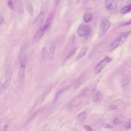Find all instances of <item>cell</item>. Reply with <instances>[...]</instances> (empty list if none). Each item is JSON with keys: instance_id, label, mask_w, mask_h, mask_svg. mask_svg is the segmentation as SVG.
<instances>
[{"instance_id": "ba28073f", "label": "cell", "mask_w": 131, "mask_h": 131, "mask_svg": "<svg viewBox=\"0 0 131 131\" xmlns=\"http://www.w3.org/2000/svg\"><path fill=\"white\" fill-rule=\"evenodd\" d=\"M103 96L100 91L96 92L94 96L93 101L95 103H99L103 100Z\"/></svg>"}, {"instance_id": "f1b7e54d", "label": "cell", "mask_w": 131, "mask_h": 131, "mask_svg": "<svg viewBox=\"0 0 131 131\" xmlns=\"http://www.w3.org/2000/svg\"><path fill=\"white\" fill-rule=\"evenodd\" d=\"M109 107L111 109L115 110L117 109V107L115 105H112L109 106Z\"/></svg>"}, {"instance_id": "ffe728a7", "label": "cell", "mask_w": 131, "mask_h": 131, "mask_svg": "<svg viewBox=\"0 0 131 131\" xmlns=\"http://www.w3.org/2000/svg\"><path fill=\"white\" fill-rule=\"evenodd\" d=\"M48 53V49L46 46L43 47L42 49V55L43 57L45 58L46 57Z\"/></svg>"}, {"instance_id": "9a60e30c", "label": "cell", "mask_w": 131, "mask_h": 131, "mask_svg": "<svg viewBox=\"0 0 131 131\" xmlns=\"http://www.w3.org/2000/svg\"><path fill=\"white\" fill-rule=\"evenodd\" d=\"M87 50V47H84L83 48L80 53L77 57L76 59L77 60H79L82 58L86 54Z\"/></svg>"}, {"instance_id": "e0dca14e", "label": "cell", "mask_w": 131, "mask_h": 131, "mask_svg": "<svg viewBox=\"0 0 131 131\" xmlns=\"http://www.w3.org/2000/svg\"><path fill=\"white\" fill-rule=\"evenodd\" d=\"M45 14L44 11H42L38 15L36 19V22H40L42 21L44 19Z\"/></svg>"}, {"instance_id": "484cf974", "label": "cell", "mask_w": 131, "mask_h": 131, "mask_svg": "<svg viewBox=\"0 0 131 131\" xmlns=\"http://www.w3.org/2000/svg\"><path fill=\"white\" fill-rule=\"evenodd\" d=\"M83 127L86 131H94L92 128L87 125H84Z\"/></svg>"}, {"instance_id": "4316f807", "label": "cell", "mask_w": 131, "mask_h": 131, "mask_svg": "<svg viewBox=\"0 0 131 131\" xmlns=\"http://www.w3.org/2000/svg\"><path fill=\"white\" fill-rule=\"evenodd\" d=\"M4 23V20L2 15L0 16V24L1 25H3Z\"/></svg>"}, {"instance_id": "603a6c76", "label": "cell", "mask_w": 131, "mask_h": 131, "mask_svg": "<svg viewBox=\"0 0 131 131\" xmlns=\"http://www.w3.org/2000/svg\"><path fill=\"white\" fill-rule=\"evenodd\" d=\"M63 92L64 90H61L59 91V92L56 93L54 99L55 102L58 99L60 94Z\"/></svg>"}, {"instance_id": "d6986e66", "label": "cell", "mask_w": 131, "mask_h": 131, "mask_svg": "<svg viewBox=\"0 0 131 131\" xmlns=\"http://www.w3.org/2000/svg\"><path fill=\"white\" fill-rule=\"evenodd\" d=\"M101 126L104 128L112 129L113 128V127L110 124L107 123H103L101 124Z\"/></svg>"}, {"instance_id": "d4e9b609", "label": "cell", "mask_w": 131, "mask_h": 131, "mask_svg": "<svg viewBox=\"0 0 131 131\" xmlns=\"http://www.w3.org/2000/svg\"><path fill=\"white\" fill-rule=\"evenodd\" d=\"M8 4L9 6L11 9H14V5L12 1L11 0L8 1Z\"/></svg>"}, {"instance_id": "4fadbf2b", "label": "cell", "mask_w": 131, "mask_h": 131, "mask_svg": "<svg viewBox=\"0 0 131 131\" xmlns=\"http://www.w3.org/2000/svg\"><path fill=\"white\" fill-rule=\"evenodd\" d=\"M26 7L28 12L31 15H33L34 10L32 3L30 2H28L26 4Z\"/></svg>"}, {"instance_id": "7a4b0ae2", "label": "cell", "mask_w": 131, "mask_h": 131, "mask_svg": "<svg viewBox=\"0 0 131 131\" xmlns=\"http://www.w3.org/2000/svg\"><path fill=\"white\" fill-rule=\"evenodd\" d=\"M111 22L108 19H105L101 22L99 32V37H100L104 35L109 29Z\"/></svg>"}, {"instance_id": "6da1fadb", "label": "cell", "mask_w": 131, "mask_h": 131, "mask_svg": "<svg viewBox=\"0 0 131 131\" xmlns=\"http://www.w3.org/2000/svg\"><path fill=\"white\" fill-rule=\"evenodd\" d=\"M131 33V31H130L122 33L119 35L111 45V51H113L122 45L126 41Z\"/></svg>"}, {"instance_id": "44dd1931", "label": "cell", "mask_w": 131, "mask_h": 131, "mask_svg": "<svg viewBox=\"0 0 131 131\" xmlns=\"http://www.w3.org/2000/svg\"><path fill=\"white\" fill-rule=\"evenodd\" d=\"M111 121L112 124L115 125L120 124L122 122L119 119L116 118L112 119Z\"/></svg>"}, {"instance_id": "83f0119b", "label": "cell", "mask_w": 131, "mask_h": 131, "mask_svg": "<svg viewBox=\"0 0 131 131\" xmlns=\"http://www.w3.org/2000/svg\"><path fill=\"white\" fill-rule=\"evenodd\" d=\"M123 86H126L129 84V81L127 79L124 80L122 83Z\"/></svg>"}, {"instance_id": "5bb4252c", "label": "cell", "mask_w": 131, "mask_h": 131, "mask_svg": "<svg viewBox=\"0 0 131 131\" xmlns=\"http://www.w3.org/2000/svg\"><path fill=\"white\" fill-rule=\"evenodd\" d=\"M131 12V4L123 7L121 10V13L124 14Z\"/></svg>"}, {"instance_id": "5b68a950", "label": "cell", "mask_w": 131, "mask_h": 131, "mask_svg": "<svg viewBox=\"0 0 131 131\" xmlns=\"http://www.w3.org/2000/svg\"><path fill=\"white\" fill-rule=\"evenodd\" d=\"M12 76V72L10 71H7L6 73L5 81L3 83L2 87L4 89H7L10 84Z\"/></svg>"}, {"instance_id": "9c48e42d", "label": "cell", "mask_w": 131, "mask_h": 131, "mask_svg": "<svg viewBox=\"0 0 131 131\" xmlns=\"http://www.w3.org/2000/svg\"><path fill=\"white\" fill-rule=\"evenodd\" d=\"M26 65V64H20L19 76L21 80V81L23 80L24 78Z\"/></svg>"}, {"instance_id": "277c9868", "label": "cell", "mask_w": 131, "mask_h": 131, "mask_svg": "<svg viewBox=\"0 0 131 131\" xmlns=\"http://www.w3.org/2000/svg\"><path fill=\"white\" fill-rule=\"evenodd\" d=\"M112 59L107 57L103 60L101 61L97 65L95 69V72L96 74H98L101 72L102 70L105 66L108 63L111 61Z\"/></svg>"}, {"instance_id": "30bf717a", "label": "cell", "mask_w": 131, "mask_h": 131, "mask_svg": "<svg viewBox=\"0 0 131 131\" xmlns=\"http://www.w3.org/2000/svg\"><path fill=\"white\" fill-rule=\"evenodd\" d=\"M56 47L55 44H53L50 46L48 55V58L50 60H52L53 59Z\"/></svg>"}, {"instance_id": "2e32d148", "label": "cell", "mask_w": 131, "mask_h": 131, "mask_svg": "<svg viewBox=\"0 0 131 131\" xmlns=\"http://www.w3.org/2000/svg\"><path fill=\"white\" fill-rule=\"evenodd\" d=\"M54 16V14L53 13H52L50 14L47 18L46 24H48L51 25L53 21Z\"/></svg>"}, {"instance_id": "7402d4cb", "label": "cell", "mask_w": 131, "mask_h": 131, "mask_svg": "<svg viewBox=\"0 0 131 131\" xmlns=\"http://www.w3.org/2000/svg\"><path fill=\"white\" fill-rule=\"evenodd\" d=\"M125 127L126 129L131 128V119H129L127 122L125 124Z\"/></svg>"}, {"instance_id": "f546056e", "label": "cell", "mask_w": 131, "mask_h": 131, "mask_svg": "<svg viewBox=\"0 0 131 131\" xmlns=\"http://www.w3.org/2000/svg\"><path fill=\"white\" fill-rule=\"evenodd\" d=\"M131 24V21H130L129 22L126 23L124 24V25H128Z\"/></svg>"}, {"instance_id": "cb8c5ba5", "label": "cell", "mask_w": 131, "mask_h": 131, "mask_svg": "<svg viewBox=\"0 0 131 131\" xmlns=\"http://www.w3.org/2000/svg\"><path fill=\"white\" fill-rule=\"evenodd\" d=\"M77 49V48H75L72 50L71 52L67 56V59L71 57L76 52Z\"/></svg>"}, {"instance_id": "7c38bea8", "label": "cell", "mask_w": 131, "mask_h": 131, "mask_svg": "<svg viewBox=\"0 0 131 131\" xmlns=\"http://www.w3.org/2000/svg\"><path fill=\"white\" fill-rule=\"evenodd\" d=\"M93 18V14L92 13L89 11L85 13L83 16V20L86 23L89 22L92 20Z\"/></svg>"}, {"instance_id": "52a82bcc", "label": "cell", "mask_w": 131, "mask_h": 131, "mask_svg": "<svg viewBox=\"0 0 131 131\" xmlns=\"http://www.w3.org/2000/svg\"><path fill=\"white\" fill-rule=\"evenodd\" d=\"M118 1L117 0H107L105 2V6L108 10H115L117 8Z\"/></svg>"}, {"instance_id": "3957f363", "label": "cell", "mask_w": 131, "mask_h": 131, "mask_svg": "<svg viewBox=\"0 0 131 131\" xmlns=\"http://www.w3.org/2000/svg\"><path fill=\"white\" fill-rule=\"evenodd\" d=\"M77 32L78 35L82 37L87 36L90 35V28L88 25L82 24L79 27Z\"/></svg>"}, {"instance_id": "8992f818", "label": "cell", "mask_w": 131, "mask_h": 131, "mask_svg": "<svg viewBox=\"0 0 131 131\" xmlns=\"http://www.w3.org/2000/svg\"><path fill=\"white\" fill-rule=\"evenodd\" d=\"M47 31L45 30L43 26L40 27L36 31L33 37V41H36L40 39Z\"/></svg>"}, {"instance_id": "8fae6325", "label": "cell", "mask_w": 131, "mask_h": 131, "mask_svg": "<svg viewBox=\"0 0 131 131\" xmlns=\"http://www.w3.org/2000/svg\"><path fill=\"white\" fill-rule=\"evenodd\" d=\"M19 13L21 14H24V8L23 4L19 0L14 1Z\"/></svg>"}, {"instance_id": "ac0fdd59", "label": "cell", "mask_w": 131, "mask_h": 131, "mask_svg": "<svg viewBox=\"0 0 131 131\" xmlns=\"http://www.w3.org/2000/svg\"><path fill=\"white\" fill-rule=\"evenodd\" d=\"M87 117L86 114L85 112L81 113L79 115L78 118L79 120L81 121H83Z\"/></svg>"}]
</instances>
